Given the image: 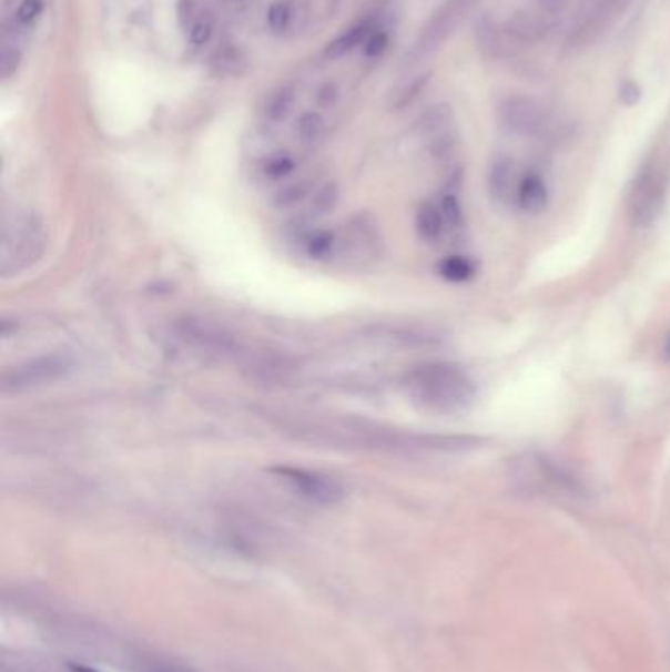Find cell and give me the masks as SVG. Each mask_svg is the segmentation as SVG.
<instances>
[{"instance_id": "1", "label": "cell", "mask_w": 670, "mask_h": 672, "mask_svg": "<svg viewBox=\"0 0 670 672\" xmlns=\"http://www.w3.org/2000/svg\"><path fill=\"white\" fill-rule=\"evenodd\" d=\"M404 389L415 406L435 415L460 414L476 397L473 379L450 363L422 364L404 378Z\"/></svg>"}, {"instance_id": "2", "label": "cell", "mask_w": 670, "mask_h": 672, "mask_svg": "<svg viewBox=\"0 0 670 672\" xmlns=\"http://www.w3.org/2000/svg\"><path fill=\"white\" fill-rule=\"evenodd\" d=\"M48 233L40 216L30 211H9L2 216L0 234V274L20 276L42 258Z\"/></svg>"}, {"instance_id": "3", "label": "cell", "mask_w": 670, "mask_h": 672, "mask_svg": "<svg viewBox=\"0 0 670 672\" xmlns=\"http://www.w3.org/2000/svg\"><path fill=\"white\" fill-rule=\"evenodd\" d=\"M173 343L201 360H242L250 358L244 346L223 328L199 319L175 320L170 330Z\"/></svg>"}, {"instance_id": "4", "label": "cell", "mask_w": 670, "mask_h": 672, "mask_svg": "<svg viewBox=\"0 0 670 672\" xmlns=\"http://www.w3.org/2000/svg\"><path fill=\"white\" fill-rule=\"evenodd\" d=\"M78 360L69 350H53L30 358L27 363L18 364L14 368L4 371L2 388L4 391H27V389L42 388L48 384H55L68 378L75 370Z\"/></svg>"}, {"instance_id": "5", "label": "cell", "mask_w": 670, "mask_h": 672, "mask_svg": "<svg viewBox=\"0 0 670 672\" xmlns=\"http://www.w3.org/2000/svg\"><path fill=\"white\" fill-rule=\"evenodd\" d=\"M275 480L284 483L287 490L303 500L318 506H335L344 500L346 491L343 483L336 482L335 478L321 472H313L307 468H295V466H275L270 470Z\"/></svg>"}, {"instance_id": "6", "label": "cell", "mask_w": 670, "mask_h": 672, "mask_svg": "<svg viewBox=\"0 0 670 672\" xmlns=\"http://www.w3.org/2000/svg\"><path fill=\"white\" fill-rule=\"evenodd\" d=\"M667 195V175L659 167L644 170L631 191L629 198V213L633 223L639 226H649L661 215Z\"/></svg>"}, {"instance_id": "7", "label": "cell", "mask_w": 670, "mask_h": 672, "mask_svg": "<svg viewBox=\"0 0 670 672\" xmlns=\"http://www.w3.org/2000/svg\"><path fill=\"white\" fill-rule=\"evenodd\" d=\"M517 480L527 483V488H555V490H578V483L575 478L568 475L562 466L557 465L555 460L537 455V452H527L524 457L517 458L514 462Z\"/></svg>"}, {"instance_id": "8", "label": "cell", "mask_w": 670, "mask_h": 672, "mask_svg": "<svg viewBox=\"0 0 670 672\" xmlns=\"http://www.w3.org/2000/svg\"><path fill=\"white\" fill-rule=\"evenodd\" d=\"M423 132L429 144L430 152L435 155L447 154L453 142H455V132H453V121L450 112L445 106H437L427 112L423 121Z\"/></svg>"}, {"instance_id": "9", "label": "cell", "mask_w": 670, "mask_h": 672, "mask_svg": "<svg viewBox=\"0 0 670 672\" xmlns=\"http://www.w3.org/2000/svg\"><path fill=\"white\" fill-rule=\"evenodd\" d=\"M297 167H300V160L292 152H284V150L262 155L254 165L260 182L270 183V185H277V183L285 182V180H292L293 173L297 172Z\"/></svg>"}, {"instance_id": "10", "label": "cell", "mask_w": 670, "mask_h": 672, "mask_svg": "<svg viewBox=\"0 0 670 672\" xmlns=\"http://www.w3.org/2000/svg\"><path fill=\"white\" fill-rule=\"evenodd\" d=\"M45 2L43 0H20L17 9L12 12V17L4 20V32L2 40H10L12 35L18 38V34L28 32L35 27V22L42 18Z\"/></svg>"}, {"instance_id": "11", "label": "cell", "mask_w": 670, "mask_h": 672, "mask_svg": "<svg viewBox=\"0 0 670 672\" xmlns=\"http://www.w3.org/2000/svg\"><path fill=\"white\" fill-rule=\"evenodd\" d=\"M547 185L539 173H527L519 180L517 187V205L527 213H539L547 207Z\"/></svg>"}, {"instance_id": "12", "label": "cell", "mask_w": 670, "mask_h": 672, "mask_svg": "<svg viewBox=\"0 0 670 672\" xmlns=\"http://www.w3.org/2000/svg\"><path fill=\"white\" fill-rule=\"evenodd\" d=\"M517 187H519V182L516 180L514 165L506 162V160L496 162L490 173L491 197L496 198L501 205H509L514 198L517 201Z\"/></svg>"}, {"instance_id": "13", "label": "cell", "mask_w": 670, "mask_h": 672, "mask_svg": "<svg viewBox=\"0 0 670 672\" xmlns=\"http://www.w3.org/2000/svg\"><path fill=\"white\" fill-rule=\"evenodd\" d=\"M417 233L425 242H438L447 233V223L437 203H423L417 211Z\"/></svg>"}, {"instance_id": "14", "label": "cell", "mask_w": 670, "mask_h": 672, "mask_svg": "<svg viewBox=\"0 0 670 672\" xmlns=\"http://www.w3.org/2000/svg\"><path fill=\"white\" fill-rule=\"evenodd\" d=\"M504 121L509 129L527 134V132L539 129L541 114L534 104L527 103V101H511L504 109Z\"/></svg>"}, {"instance_id": "15", "label": "cell", "mask_w": 670, "mask_h": 672, "mask_svg": "<svg viewBox=\"0 0 670 672\" xmlns=\"http://www.w3.org/2000/svg\"><path fill=\"white\" fill-rule=\"evenodd\" d=\"M295 103V91L292 85L280 86L272 95L267 96L266 104L262 109V121L266 126H277L284 122Z\"/></svg>"}, {"instance_id": "16", "label": "cell", "mask_w": 670, "mask_h": 672, "mask_svg": "<svg viewBox=\"0 0 670 672\" xmlns=\"http://www.w3.org/2000/svg\"><path fill=\"white\" fill-rule=\"evenodd\" d=\"M376 30L374 27V22L366 18V20H362L358 24H354L351 30H346L343 35H338L335 42L328 43L327 55L328 58H341L344 53L353 52L356 45H364L366 40H368L372 32Z\"/></svg>"}, {"instance_id": "17", "label": "cell", "mask_w": 670, "mask_h": 672, "mask_svg": "<svg viewBox=\"0 0 670 672\" xmlns=\"http://www.w3.org/2000/svg\"><path fill=\"white\" fill-rule=\"evenodd\" d=\"M327 132V121L318 111L303 112L295 124V136L302 146L311 147L318 144Z\"/></svg>"}, {"instance_id": "18", "label": "cell", "mask_w": 670, "mask_h": 672, "mask_svg": "<svg viewBox=\"0 0 670 672\" xmlns=\"http://www.w3.org/2000/svg\"><path fill=\"white\" fill-rule=\"evenodd\" d=\"M476 262L466 256H447L438 264V274L453 284H463L476 276Z\"/></svg>"}, {"instance_id": "19", "label": "cell", "mask_w": 670, "mask_h": 672, "mask_svg": "<svg viewBox=\"0 0 670 672\" xmlns=\"http://www.w3.org/2000/svg\"><path fill=\"white\" fill-rule=\"evenodd\" d=\"M213 32H215V20L211 17V12H206V10H201L197 18L193 20V24L187 28L190 42L193 43V45H197V48L209 43V40L213 38Z\"/></svg>"}, {"instance_id": "20", "label": "cell", "mask_w": 670, "mask_h": 672, "mask_svg": "<svg viewBox=\"0 0 670 672\" xmlns=\"http://www.w3.org/2000/svg\"><path fill=\"white\" fill-rule=\"evenodd\" d=\"M293 20L292 4L287 0H277L267 9V27L275 34L285 32Z\"/></svg>"}, {"instance_id": "21", "label": "cell", "mask_w": 670, "mask_h": 672, "mask_svg": "<svg viewBox=\"0 0 670 672\" xmlns=\"http://www.w3.org/2000/svg\"><path fill=\"white\" fill-rule=\"evenodd\" d=\"M440 211L445 216V223H447V231H458L463 226V211L458 205V198L453 193H447L445 197L440 198Z\"/></svg>"}, {"instance_id": "22", "label": "cell", "mask_w": 670, "mask_h": 672, "mask_svg": "<svg viewBox=\"0 0 670 672\" xmlns=\"http://www.w3.org/2000/svg\"><path fill=\"white\" fill-rule=\"evenodd\" d=\"M18 65H20L18 45L2 43V52H0V75H2V79L12 78L17 73Z\"/></svg>"}, {"instance_id": "23", "label": "cell", "mask_w": 670, "mask_h": 672, "mask_svg": "<svg viewBox=\"0 0 670 672\" xmlns=\"http://www.w3.org/2000/svg\"><path fill=\"white\" fill-rule=\"evenodd\" d=\"M338 99H341V86L336 85L335 81H325L315 91V104L321 111L333 109L338 103Z\"/></svg>"}, {"instance_id": "24", "label": "cell", "mask_w": 670, "mask_h": 672, "mask_svg": "<svg viewBox=\"0 0 670 672\" xmlns=\"http://www.w3.org/2000/svg\"><path fill=\"white\" fill-rule=\"evenodd\" d=\"M387 45H389V34L384 28H376L364 43V53L368 55L369 60H378L386 52Z\"/></svg>"}, {"instance_id": "25", "label": "cell", "mask_w": 670, "mask_h": 672, "mask_svg": "<svg viewBox=\"0 0 670 672\" xmlns=\"http://www.w3.org/2000/svg\"><path fill=\"white\" fill-rule=\"evenodd\" d=\"M621 101L626 104H636L639 101V86L633 81H628L621 86Z\"/></svg>"}, {"instance_id": "26", "label": "cell", "mask_w": 670, "mask_h": 672, "mask_svg": "<svg viewBox=\"0 0 670 672\" xmlns=\"http://www.w3.org/2000/svg\"><path fill=\"white\" fill-rule=\"evenodd\" d=\"M150 672H193L187 671V669H183V666H177V664H158Z\"/></svg>"}, {"instance_id": "27", "label": "cell", "mask_w": 670, "mask_h": 672, "mask_svg": "<svg viewBox=\"0 0 670 672\" xmlns=\"http://www.w3.org/2000/svg\"><path fill=\"white\" fill-rule=\"evenodd\" d=\"M71 671L73 672H99L93 666H87V664H71Z\"/></svg>"}, {"instance_id": "28", "label": "cell", "mask_w": 670, "mask_h": 672, "mask_svg": "<svg viewBox=\"0 0 670 672\" xmlns=\"http://www.w3.org/2000/svg\"><path fill=\"white\" fill-rule=\"evenodd\" d=\"M662 356H664V360H669L670 363V333L664 338V346H662Z\"/></svg>"}]
</instances>
